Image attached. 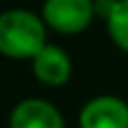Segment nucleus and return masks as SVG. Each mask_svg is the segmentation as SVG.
Instances as JSON below:
<instances>
[{
	"instance_id": "f257e3e1",
	"label": "nucleus",
	"mask_w": 128,
	"mask_h": 128,
	"mask_svg": "<svg viewBox=\"0 0 128 128\" xmlns=\"http://www.w3.org/2000/svg\"><path fill=\"white\" fill-rule=\"evenodd\" d=\"M45 20L27 9L0 16V52L9 58H34L45 47Z\"/></svg>"
},
{
	"instance_id": "f03ea898",
	"label": "nucleus",
	"mask_w": 128,
	"mask_h": 128,
	"mask_svg": "<svg viewBox=\"0 0 128 128\" xmlns=\"http://www.w3.org/2000/svg\"><path fill=\"white\" fill-rule=\"evenodd\" d=\"M97 16L94 0H45L43 20L58 34H79Z\"/></svg>"
},
{
	"instance_id": "7ed1b4c3",
	"label": "nucleus",
	"mask_w": 128,
	"mask_h": 128,
	"mask_svg": "<svg viewBox=\"0 0 128 128\" xmlns=\"http://www.w3.org/2000/svg\"><path fill=\"white\" fill-rule=\"evenodd\" d=\"M79 128H128V104L119 97H94L81 108Z\"/></svg>"
},
{
	"instance_id": "20e7f679",
	"label": "nucleus",
	"mask_w": 128,
	"mask_h": 128,
	"mask_svg": "<svg viewBox=\"0 0 128 128\" xmlns=\"http://www.w3.org/2000/svg\"><path fill=\"white\" fill-rule=\"evenodd\" d=\"M9 128H65V122L50 101L25 99L14 106L9 115Z\"/></svg>"
},
{
	"instance_id": "39448f33",
	"label": "nucleus",
	"mask_w": 128,
	"mask_h": 128,
	"mask_svg": "<svg viewBox=\"0 0 128 128\" xmlns=\"http://www.w3.org/2000/svg\"><path fill=\"white\" fill-rule=\"evenodd\" d=\"M32 72L45 86H63L72 74V61L58 45H45L32 58Z\"/></svg>"
},
{
	"instance_id": "423d86ee",
	"label": "nucleus",
	"mask_w": 128,
	"mask_h": 128,
	"mask_svg": "<svg viewBox=\"0 0 128 128\" xmlns=\"http://www.w3.org/2000/svg\"><path fill=\"white\" fill-rule=\"evenodd\" d=\"M94 9L106 20L112 43L128 52V0H94Z\"/></svg>"
}]
</instances>
